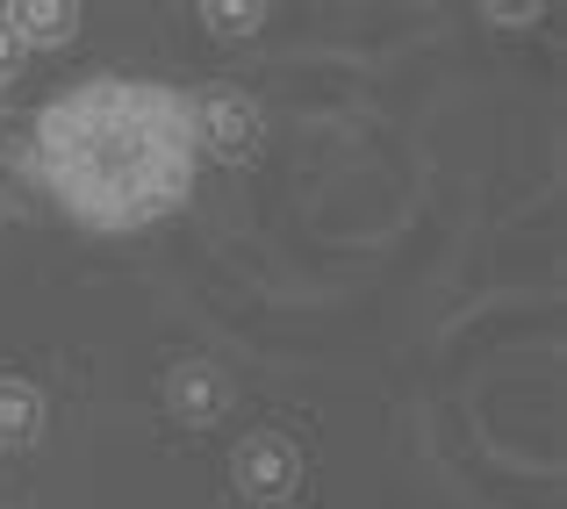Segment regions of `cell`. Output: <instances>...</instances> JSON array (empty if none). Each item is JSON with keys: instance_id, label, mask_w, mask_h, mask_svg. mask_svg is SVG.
<instances>
[{"instance_id": "cell-7", "label": "cell", "mask_w": 567, "mask_h": 509, "mask_svg": "<svg viewBox=\"0 0 567 509\" xmlns=\"http://www.w3.org/2000/svg\"><path fill=\"white\" fill-rule=\"evenodd\" d=\"M202 29H208V37H223V43L259 37V29H266V8H259V0H245V8H237V0H208V8H202Z\"/></svg>"}, {"instance_id": "cell-6", "label": "cell", "mask_w": 567, "mask_h": 509, "mask_svg": "<svg viewBox=\"0 0 567 509\" xmlns=\"http://www.w3.org/2000/svg\"><path fill=\"white\" fill-rule=\"evenodd\" d=\"M43 387L22 381V373H0V453H22V445L43 438Z\"/></svg>"}, {"instance_id": "cell-5", "label": "cell", "mask_w": 567, "mask_h": 509, "mask_svg": "<svg viewBox=\"0 0 567 509\" xmlns=\"http://www.w3.org/2000/svg\"><path fill=\"white\" fill-rule=\"evenodd\" d=\"M0 14H8L22 51H58V43L80 37V8H65V0H14V8H0Z\"/></svg>"}, {"instance_id": "cell-4", "label": "cell", "mask_w": 567, "mask_h": 509, "mask_svg": "<svg viewBox=\"0 0 567 509\" xmlns=\"http://www.w3.org/2000/svg\"><path fill=\"white\" fill-rule=\"evenodd\" d=\"M166 409L181 416V424L194 430H208V424H223V409H230V373L216 366V359H173V373H166Z\"/></svg>"}, {"instance_id": "cell-8", "label": "cell", "mask_w": 567, "mask_h": 509, "mask_svg": "<svg viewBox=\"0 0 567 509\" xmlns=\"http://www.w3.org/2000/svg\"><path fill=\"white\" fill-rule=\"evenodd\" d=\"M14 58H22V43H14V29H8V14H0V72L14 65Z\"/></svg>"}, {"instance_id": "cell-2", "label": "cell", "mask_w": 567, "mask_h": 509, "mask_svg": "<svg viewBox=\"0 0 567 509\" xmlns=\"http://www.w3.org/2000/svg\"><path fill=\"white\" fill-rule=\"evenodd\" d=\"M187 115H194V152L223 158V166H245L266 137V115L245 86H208V94L187 101Z\"/></svg>"}, {"instance_id": "cell-1", "label": "cell", "mask_w": 567, "mask_h": 509, "mask_svg": "<svg viewBox=\"0 0 567 509\" xmlns=\"http://www.w3.org/2000/svg\"><path fill=\"white\" fill-rule=\"evenodd\" d=\"M29 166L58 216L86 230H152L194 201L202 173L187 94L137 72L72 80L29 123Z\"/></svg>"}, {"instance_id": "cell-3", "label": "cell", "mask_w": 567, "mask_h": 509, "mask_svg": "<svg viewBox=\"0 0 567 509\" xmlns=\"http://www.w3.org/2000/svg\"><path fill=\"white\" fill-rule=\"evenodd\" d=\"M230 481L245 502H288L302 488V453H295L288 430H251L230 453Z\"/></svg>"}]
</instances>
